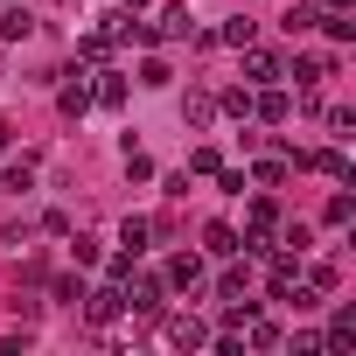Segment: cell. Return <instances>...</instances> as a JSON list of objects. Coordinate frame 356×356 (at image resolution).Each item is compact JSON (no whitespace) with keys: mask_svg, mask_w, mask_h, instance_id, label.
I'll use <instances>...</instances> for the list:
<instances>
[{"mask_svg":"<svg viewBox=\"0 0 356 356\" xmlns=\"http://www.w3.org/2000/svg\"><path fill=\"white\" fill-rule=\"evenodd\" d=\"M0 154H8V126H0Z\"/></svg>","mask_w":356,"mask_h":356,"instance_id":"obj_31","label":"cell"},{"mask_svg":"<svg viewBox=\"0 0 356 356\" xmlns=\"http://www.w3.org/2000/svg\"><path fill=\"white\" fill-rule=\"evenodd\" d=\"M161 342H175V349H203L210 328H203L196 314H168V321H161Z\"/></svg>","mask_w":356,"mask_h":356,"instance_id":"obj_3","label":"cell"},{"mask_svg":"<svg viewBox=\"0 0 356 356\" xmlns=\"http://www.w3.org/2000/svg\"><path fill=\"white\" fill-rule=\"evenodd\" d=\"M252 112H259V119H273V126H280V119H286V112H293V98H286V91H273V84H266V91H259V98H252Z\"/></svg>","mask_w":356,"mask_h":356,"instance_id":"obj_14","label":"cell"},{"mask_svg":"<svg viewBox=\"0 0 356 356\" xmlns=\"http://www.w3.org/2000/svg\"><path fill=\"white\" fill-rule=\"evenodd\" d=\"M91 98H98L105 112H119V105H126V77H119V70H105V77L91 84Z\"/></svg>","mask_w":356,"mask_h":356,"instance_id":"obj_11","label":"cell"},{"mask_svg":"<svg viewBox=\"0 0 356 356\" xmlns=\"http://www.w3.org/2000/svg\"><path fill=\"white\" fill-rule=\"evenodd\" d=\"M286 77V63L273 56V49H259V42H245V84H280Z\"/></svg>","mask_w":356,"mask_h":356,"instance_id":"obj_4","label":"cell"},{"mask_svg":"<svg viewBox=\"0 0 356 356\" xmlns=\"http://www.w3.org/2000/svg\"><path fill=\"white\" fill-rule=\"evenodd\" d=\"M35 35V15L29 8H0V42H29Z\"/></svg>","mask_w":356,"mask_h":356,"instance_id":"obj_8","label":"cell"},{"mask_svg":"<svg viewBox=\"0 0 356 356\" xmlns=\"http://www.w3.org/2000/svg\"><path fill=\"white\" fill-rule=\"evenodd\" d=\"M245 335H252V349H280V321H259V314H252Z\"/></svg>","mask_w":356,"mask_h":356,"instance_id":"obj_21","label":"cell"},{"mask_svg":"<svg viewBox=\"0 0 356 356\" xmlns=\"http://www.w3.org/2000/svg\"><path fill=\"white\" fill-rule=\"evenodd\" d=\"M119 252H133V259L147 252V217H126V224H119Z\"/></svg>","mask_w":356,"mask_h":356,"instance_id":"obj_18","label":"cell"},{"mask_svg":"<svg viewBox=\"0 0 356 356\" xmlns=\"http://www.w3.org/2000/svg\"><path fill=\"white\" fill-rule=\"evenodd\" d=\"M168 286H175V293H196V286H203V259H196V252H175V259H168Z\"/></svg>","mask_w":356,"mask_h":356,"instance_id":"obj_7","label":"cell"},{"mask_svg":"<svg viewBox=\"0 0 356 356\" xmlns=\"http://www.w3.org/2000/svg\"><path fill=\"white\" fill-rule=\"evenodd\" d=\"M321 349H335V356H342V349H356V307H342V314H335V328H328V342H321Z\"/></svg>","mask_w":356,"mask_h":356,"instance_id":"obj_15","label":"cell"},{"mask_svg":"<svg viewBox=\"0 0 356 356\" xmlns=\"http://www.w3.org/2000/svg\"><path fill=\"white\" fill-rule=\"evenodd\" d=\"M286 168H293L286 154H266V161L252 168V182H259V189H280V182H286Z\"/></svg>","mask_w":356,"mask_h":356,"instance_id":"obj_16","label":"cell"},{"mask_svg":"<svg viewBox=\"0 0 356 356\" xmlns=\"http://www.w3.org/2000/svg\"><path fill=\"white\" fill-rule=\"evenodd\" d=\"M161 300H168V280H126V307L133 314H161Z\"/></svg>","mask_w":356,"mask_h":356,"instance_id":"obj_6","label":"cell"},{"mask_svg":"<svg viewBox=\"0 0 356 356\" xmlns=\"http://www.w3.org/2000/svg\"><path fill=\"white\" fill-rule=\"evenodd\" d=\"M314 22H321V8H307V0H300V8H286V15H280V29H286V35H307Z\"/></svg>","mask_w":356,"mask_h":356,"instance_id":"obj_17","label":"cell"},{"mask_svg":"<svg viewBox=\"0 0 356 356\" xmlns=\"http://www.w3.org/2000/svg\"><path fill=\"white\" fill-rule=\"evenodd\" d=\"M286 77H300V91H307V84L335 77V63H328V56H293V63H286Z\"/></svg>","mask_w":356,"mask_h":356,"instance_id":"obj_9","label":"cell"},{"mask_svg":"<svg viewBox=\"0 0 356 356\" xmlns=\"http://www.w3.org/2000/svg\"><path fill=\"white\" fill-rule=\"evenodd\" d=\"M335 280H342L335 259H314V266H307V286H314V293H335Z\"/></svg>","mask_w":356,"mask_h":356,"instance_id":"obj_20","label":"cell"},{"mask_svg":"<svg viewBox=\"0 0 356 356\" xmlns=\"http://www.w3.org/2000/svg\"><path fill=\"white\" fill-rule=\"evenodd\" d=\"M147 35H154V42H189V35H196V15H189V0H168V15H161Z\"/></svg>","mask_w":356,"mask_h":356,"instance_id":"obj_2","label":"cell"},{"mask_svg":"<svg viewBox=\"0 0 356 356\" xmlns=\"http://www.w3.org/2000/svg\"><path fill=\"white\" fill-rule=\"evenodd\" d=\"M224 42H231V49H245V42H259V22H245V15H231V22H224Z\"/></svg>","mask_w":356,"mask_h":356,"instance_id":"obj_19","label":"cell"},{"mask_svg":"<svg viewBox=\"0 0 356 356\" xmlns=\"http://www.w3.org/2000/svg\"><path fill=\"white\" fill-rule=\"evenodd\" d=\"M119 314H126V286H119V280H112V286H98V293L84 286V321H98V328H105V321H119Z\"/></svg>","mask_w":356,"mask_h":356,"instance_id":"obj_1","label":"cell"},{"mask_svg":"<svg viewBox=\"0 0 356 356\" xmlns=\"http://www.w3.org/2000/svg\"><path fill=\"white\" fill-rule=\"evenodd\" d=\"M8 189H15V196H22V189H35V161H29V154H22V161H8Z\"/></svg>","mask_w":356,"mask_h":356,"instance_id":"obj_22","label":"cell"},{"mask_svg":"<svg viewBox=\"0 0 356 356\" xmlns=\"http://www.w3.org/2000/svg\"><path fill=\"white\" fill-rule=\"evenodd\" d=\"M56 105H63V119H84V112H91V84H84V77H77V84H63V91H56Z\"/></svg>","mask_w":356,"mask_h":356,"instance_id":"obj_12","label":"cell"},{"mask_svg":"<svg viewBox=\"0 0 356 356\" xmlns=\"http://www.w3.org/2000/svg\"><path fill=\"white\" fill-rule=\"evenodd\" d=\"M328 8H356V0H328Z\"/></svg>","mask_w":356,"mask_h":356,"instance_id":"obj_30","label":"cell"},{"mask_svg":"<svg viewBox=\"0 0 356 356\" xmlns=\"http://www.w3.org/2000/svg\"><path fill=\"white\" fill-rule=\"evenodd\" d=\"M217 105H224V112H238V119H252V91H245V84H238V91H224Z\"/></svg>","mask_w":356,"mask_h":356,"instance_id":"obj_25","label":"cell"},{"mask_svg":"<svg viewBox=\"0 0 356 356\" xmlns=\"http://www.w3.org/2000/svg\"><path fill=\"white\" fill-rule=\"evenodd\" d=\"M245 286H252V273H224V280H217V293H224V300H245Z\"/></svg>","mask_w":356,"mask_h":356,"instance_id":"obj_26","label":"cell"},{"mask_svg":"<svg viewBox=\"0 0 356 356\" xmlns=\"http://www.w3.org/2000/svg\"><path fill=\"white\" fill-rule=\"evenodd\" d=\"M105 273H112V280L126 286V280H133V252H112V259H105Z\"/></svg>","mask_w":356,"mask_h":356,"instance_id":"obj_29","label":"cell"},{"mask_svg":"<svg viewBox=\"0 0 356 356\" xmlns=\"http://www.w3.org/2000/svg\"><path fill=\"white\" fill-rule=\"evenodd\" d=\"M126 175H133V182H147V175H154V161H147L133 140H126Z\"/></svg>","mask_w":356,"mask_h":356,"instance_id":"obj_24","label":"cell"},{"mask_svg":"<svg viewBox=\"0 0 356 356\" xmlns=\"http://www.w3.org/2000/svg\"><path fill=\"white\" fill-rule=\"evenodd\" d=\"M321 217H328V224H349V217H356V203H349V196H328V210H321Z\"/></svg>","mask_w":356,"mask_h":356,"instance_id":"obj_28","label":"cell"},{"mask_svg":"<svg viewBox=\"0 0 356 356\" xmlns=\"http://www.w3.org/2000/svg\"><path fill=\"white\" fill-rule=\"evenodd\" d=\"M203 252H210V259H238L245 245H238V231H231V224H210V231H203Z\"/></svg>","mask_w":356,"mask_h":356,"instance_id":"obj_10","label":"cell"},{"mask_svg":"<svg viewBox=\"0 0 356 356\" xmlns=\"http://www.w3.org/2000/svg\"><path fill=\"white\" fill-rule=\"evenodd\" d=\"M182 119H189V126L203 133V126L217 119V98H210V91H189V98H182Z\"/></svg>","mask_w":356,"mask_h":356,"instance_id":"obj_13","label":"cell"},{"mask_svg":"<svg viewBox=\"0 0 356 356\" xmlns=\"http://www.w3.org/2000/svg\"><path fill=\"white\" fill-rule=\"evenodd\" d=\"M293 161H300V168H314V175H335V182H349V154H342V147H314V154H300V147H293Z\"/></svg>","mask_w":356,"mask_h":356,"instance_id":"obj_5","label":"cell"},{"mask_svg":"<svg viewBox=\"0 0 356 356\" xmlns=\"http://www.w3.org/2000/svg\"><path fill=\"white\" fill-rule=\"evenodd\" d=\"M140 84H147V91H161V84H175V70H168L161 56H147V63H140Z\"/></svg>","mask_w":356,"mask_h":356,"instance_id":"obj_23","label":"cell"},{"mask_svg":"<svg viewBox=\"0 0 356 356\" xmlns=\"http://www.w3.org/2000/svg\"><path fill=\"white\" fill-rule=\"evenodd\" d=\"M189 175H217V147H196L189 154Z\"/></svg>","mask_w":356,"mask_h":356,"instance_id":"obj_27","label":"cell"}]
</instances>
